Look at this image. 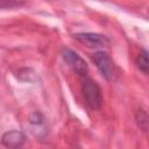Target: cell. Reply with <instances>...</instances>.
Masks as SVG:
<instances>
[{
    "instance_id": "obj_1",
    "label": "cell",
    "mask_w": 149,
    "mask_h": 149,
    "mask_svg": "<svg viewBox=\"0 0 149 149\" xmlns=\"http://www.w3.org/2000/svg\"><path fill=\"white\" fill-rule=\"evenodd\" d=\"M83 95L86 105L92 109H99L102 104L101 90L95 80L91 78H85L81 86Z\"/></svg>"
},
{
    "instance_id": "obj_2",
    "label": "cell",
    "mask_w": 149,
    "mask_h": 149,
    "mask_svg": "<svg viewBox=\"0 0 149 149\" xmlns=\"http://www.w3.org/2000/svg\"><path fill=\"white\" fill-rule=\"evenodd\" d=\"M92 62L94 63V65L97 66V69L99 70V72L102 74V77L111 81L115 78L116 74V69L115 65L112 61V58L109 57V55L102 50L100 51H95L92 55Z\"/></svg>"
},
{
    "instance_id": "obj_3",
    "label": "cell",
    "mask_w": 149,
    "mask_h": 149,
    "mask_svg": "<svg viewBox=\"0 0 149 149\" xmlns=\"http://www.w3.org/2000/svg\"><path fill=\"white\" fill-rule=\"evenodd\" d=\"M63 61L80 77H86L88 72V66L87 63L72 49L64 47L61 51Z\"/></svg>"
},
{
    "instance_id": "obj_4",
    "label": "cell",
    "mask_w": 149,
    "mask_h": 149,
    "mask_svg": "<svg viewBox=\"0 0 149 149\" xmlns=\"http://www.w3.org/2000/svg\"><path fill=\"white\" fill-rule=\"evenodd\" d=\"M29 129H30V133L36 137V139H40V140H43L48 136V132H49V128H48V122H47V119L45 116L43 115V113L36 111V112H33L30 115H29Z\"/></svg>"
},
{
    "instance_id": "obj_5",
    "label": "cell",
    "mask_w": 149,
    "mask_h": 149,
    "mask_svg": "<svg viewBox=\"0 0 149 149\" xmlns=\"http://www.w3.org/2000/svg\"><path fill=\"white\" fill-rule=\"evenodd\" d=\"M73 37L88 48H105L109 43L106 36L97 33H77L73 35Z\"/></svg>"
},
{
    "instance_id": "obj_6",
    "label": "cell",
    "mask_w": 149,
    "mask_h": 149,
    "mask_svg": "<svg viewBox=\"0 0 149 149\" xmlns=\"http://www.w3.org/2000/svg\"><path fill=\"white\" fill-rule=\"evenodd\" d=\"M26 142V135L21 130H8L2 134L1 136V143L7 148H17L21 147Z\"/></svg>"
},
{
    "instance_id": "obj_7",
    "label": "cell",
    "mask_w": 149,
    "mask_h": 149,
    "mask_svg": "<svg viewBox=\"0 0 149 149\" xmlns=\"http://www.w3.org/2000/svg\"><path fill=\"white\" fill-rule=\"evenodd\" d=\"M135 64L139 68L140 71H142L144 74L148 73L149 71V61H148V51L146 49H143L136 57L135 59Z\"/></svg>"
},
{
    "instance_id": "obj_8",
    "label": "cell",
    "mask_w": 149,
    "mask_h": 149,
    "mask_svg": "<svg viewBox=\"0 0 149 149\" xmlns=\"http://www.w3.org/2000/svg\"><path fill=\"white\" fill-rule=\"evenodd\" d=\"M29 0H0V9H14L26 6Z\"/></svg>"
},
{
    "instance_id": "obj_9",
    "label": "cell",
    "mask_w": 149,
    "mask_h": 149,
    "mask_svg": "<svg viewBox=\"0 0 149 149\" xmlns=\"http://www.w3.org/2000/svg\"><path fill=\"white\" fill-rule=\"evenodd\" d=\"M135 119H136V123L137 126L143 130V132H147L148 129V114H147V111L143 109V108H140L135 115Z\"/></svg>"
}]
</instances>
